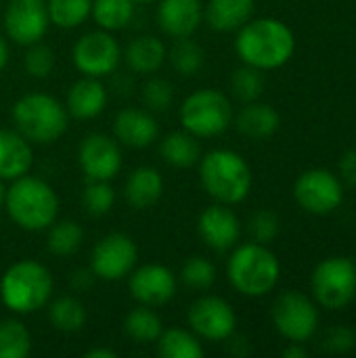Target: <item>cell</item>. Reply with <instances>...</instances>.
I'll return each instance as SVG.
<instances>
[{"label": "cell", "mask_w": 356, "mask_h": 358, "mask_svg": "<svg viewBox=\"0 0 356 358\" xmlns=\"http://www.w3.org/2000/svg\"><path fill=\"white\" fill-rule=\"evenodd\" d=\"M296 48V38L292 29L279 19H250L239 27L235 50L245 65L260 71L277 69L285 65Z\"/></svg>", "instance_id": "1"}, {"label": "cell", "mask_w": 356, "mask_h": 358, "mask_svg": "<svg viewBox=\"0 0 356 358\" xmlns=\"http://www.w3.org/2000/svg\"><path fill=\"white\" fill-rule=\"evenodd\" d=\"M4 193V208L8 218L23 231H46L59 216V197L55 189L36 176H21L10 180Z\"/></svg>", "instance_id": "2"}, {"label": "cell", "mask_w": 356, "mask_h": 358, "mask_svg": "<svg viewBox=\"0 0 356 358\" xmlns=\"http://www.w3.org/2000/svg\"><path fill=\"white\" fill-rule=\"evenodd\" d=\"M55 281L50 271L36 260H19L10 264L0 279L2 304L15 315H31L48 306Z\"/></svg>", "instance_id": "3"}, {"label": "cell", "mask_w": 356, "mask_h": 358, "mask_svg": "<svg viewBox=\"0 0 356 358\" xmlns=\"http://www.w3.org/2000/svg\"><path fill=\"white\" fill-rule=\"evenodd\" d=\"M199 180L218 203H241L252 189L248 162L231 149H214L199 159Z\"/></svg>", "instance_id": "4"}, {"label": "cell", "mask_w": 356, "mask_h": 358, "mask_svg": "<svg viewBox=\"0 0 356 358\" xmlns=\"http://www.w3.org/2000/svg\"><path fill=\"white\" fill-rule=\"evenodd\" d=\"M10 117L15 130L36 145H50L59 141L69 124V113L65 105L42 92L21 96L13 105Z\"/></svg>", "instance_id": "5"}, {"label": "cell", "mask_w": 356, "mask_h": 358, "mask_svg": "<svg viewBox=\"0 0 356 358\" xmlns=\"http://www.w3.org/2000/svg\"><path fill=\"white\" fill-rule=\"evenodd\" d=\"M279 273L281 266L277 256L264 243L256 241L239 245L227 262L231 285L248 298H262L273 292Z\"/></svg>", "instance_id": "6"}, {"label": "cell", "mask_w": 356, "mask_h": 358, "mask_svg": "<svg viewBox=\"0 0 356 358\" xmlns=\"http://www.w3.org/2000/svg\"><path fill=\"white\" fill-rule=\"evenodd\" d=\"M178 120L187 132L197 138H212L222 134L233 122V105L227 94L214 88L195 90L189 94L178 111Z\"/></svg>", "instance_id": "7"}, {"label": "cell", "mask_w": 356, "mask_h": 358, "mask_svg": "<svg viewBox=\"0 0 356 358\" xmlns=\"http://www.w3.org/2000/svg\"><path fill=\"white\" fill-rule=\"evenodd\" d=\"M313 294L329 310L344 308L356 294V266L348 258H327L313 273Z\"/></svg>", "instance_id": "8"}, {"label": "cell", "mask_w": 356, "mask_h": 358, "mask_svg": "<svg viewBox=\"0 0 356 358\" xmlns=\"http://www.w3.org/2000/svg\"><path fill=\"white\" fill-rule=\"evenodd\" d=\"M138 262L136 241L126 233H109L90 254V271L103 281H120L128 277Z\"/></svg>", "instance_id": "9"}, {"label": "cell", "mask_w": 356, "mask_h": 358, "mask_svg": "<svg viewBox=\"0 0 356 358\" xmlns=\"http://www.w3.org/2000/svg\"><path fill=\"white\" fill-rule=\"evenodd\" d=\"M120 61L122 48L111 31H88L73 44V65L82 76L105 78L118 69Z\"/></svg>", "instance_id": "10"}, {"label": "cell", "mask_w": 356, "mask_h": 358, "mask_svg": "<svg viewBox=\"0 0 356 358\" xmlns=\"http://www.w3.org/2000/svg\"><path fill=\"white\" fill-rule=\"evenodd\" d=\"M273 323L285 340L302 344L317 331L319 315L304 294L285 292L273 304Z\"/></svg>", "instance_id": "11"}, {"label": "cell", "mask_w": 356, "mask_h": 358, "mask_svg": "<svg viewBox=\"0 0 356 358\" xmlns=\"http://www.w3.org/2000/svg\"><path fill=\"white\" fill-rule=\"evenodd\" d=\"M191 331L208 342H227L237 329V315L233 306L218 296H204L195 300L187 313Z\"/></svg>", "instance_id": "12"}, {"label": "cell", "mask_w": 356, "mask_h": 358, "mask_svg": "<svg viewBox=\"0 0 356 358\" xmlns=\"http://www.w3.org/2000/svg\"><path fill=\"white\" fill-rule=\"evenodd\" d=\"M50 19L46 0H10L4 8V31L19 46L40 42L48 31Z\"/></svg>", "instance_id": "13"}, {"label": "cell", "mask_w": 356, "mask_h": 358, "mask_svg": "<svg viewBox=\"0 0 356 358\" xmlns=\"http://www.w3.org/2000/svg\"><path fill=\"white\" fill-rule=\"evenodd\" d=\"M78 164L88 180H111L122 170L120 143L103 132H92L80 143Z\"/></svg>", "instance_id": "14"}, {"label": "cell", "mask_w": 356, "mask_h": 358, "mask_svg": "<svg viewBox=\"0 0 356 358\" xmlns=\"http://www.w3.org/2000/svg\"><path fill=\"white\" fill-rule=\"evenodd\" d=\"M296 201L311 214L334 212L344 197L342 182L327 170H308L294 185Z\"/></svg>", "instance_id": "15"}, {"label": "cell", "mask_w": 356, "mask_h": 358, "mask_svg": "<svg viewBox=\"0 0 356 358\" xmlns=\"http://www.w3.org/2000/svg\"><path fill=\"white\" fill-rule=\"evenodd\" d=\"M176 289L178 279L164 264H145L128 275V292L143 306H164L174 300Z\"/></svg>", "instance_id": "16"}, {"label": "cell", "mask_w": 356, "mask_h": 358, "mask_svg": "<svg viewBox=\"0 0 356 358\" xmlns=\"http://www.w3.org/2000/svg\"><path fill=\"white\" fill-rule=\"evenodd\" d=\"M197 233L210 250L227 252L237 245L241 235V222L229 206L216 203L199 214Z\"/></svg>", "instance_id": "17"}, {"label": "cell", "mask_w": 356, "mask_h": 358, "mask_svg": "<svg viewBox=\"0 0 356 358\" xmlns=\"http://www.w3.org/2000/svg\"><path fill=\"white\" fill-rule=\"evenodd\" d=\"M159 126L149 111L143 109H122L113 117V138L130 149H145L157 141Z\"/></svg>", "instance_id": "18"}, {"label": "cell", "mask_w": 356, "mask_h": 358, "mask_svg": "<svg viewBox=\"0 0 356 358\" xmlns=\"http://www.w3.org/2000/svg\"><path fill=\"white\" fill-rule=\"evenodd\" d=\"M204 19L201 0H159L157 23L166 36L189 38L197 31Z\"/></svg>", "instance_id": "19"}, {"label": "cell", "mask_w": 356, "mask_h": 358, "mask_svg": "<svg viewBox=\"0 0 356 358\" xmlns=\"http://www.w3.org/2000/svg\"><path fill=\"white\" fill-rule=\"evenodd\" d=\"M34 166L31 143L17 130L0 128V180H15L29 174Z\"/></svg>", "instance_id": "20"}, {"label": "cell", "mask_w": 356, "mask_h": 358, "mask_svg": "<svg viewBox=\"0 0 356 358\" xmlns=\"http://www.w3.org/2000/svg\"><path fill=\"white\" fill-rule=\"evenodd\" d=\"M107 107V88L101 78L84 76L67 92L65 109L76 120H94Z\"/></svg>", "instance_id": "21"}, {"label": "cell", "mask_w": 356, "mask_h": 358, "mask_svg": "<svg viewBox=\"0 0 356 358\" xmlns=\"http://www.w3.org/2000/svg\"><path fill=\"white\" fill-rule=\"evenodd\" d=\"M164 195V178L153 166H141L132 170L124 185V199L134 210L153 208Z\"/></svg>", "instance_id": "22"}, {"label": "cell", "mask_w": 356, "mask_h": 358, "mask_svg": "<svg viewBox=\"0 0 356 358\" xmlns=\"http://www.w3.org/2000/svg\"><path fill=\"white\" fill-rule=\"evenodd\" d=\"M122 57L134 73L151 76L168 59V48L159 38L145 34V36H136L134 40H130Z\"/></svg>", "instance_id": "23"}, {"label": "cell", "mask_w": 356, "mask_h": 358, "mask_svg": "<svg viewBox=\"0 0 356 358\" xmlns=\"http://www.w3.org/2000/svg\"><path fill=\"white\" fill-rule=\"evenodd\" d=\"M254 8V0H210L204 17L216 31H235L252 19Z\"/></svg>", "instance_id": "24"}, {"label": "cell", "mask_w": 356, "mask_h": 358, "mask_svg": "<svg viewBox=\"0 0 356 358\" xmlns=\"http://www.w3.org/2000/svg\"><path fill=\"white\" fill-rule=\"evenodd\" d=\"M281 117L275 111V107L266 105V103H245V107L239 111L237 115V130L248 136V138H269L279 130Z\"/></svg>", "instance_id": "25"}, {"label": "cell", "mask_w": 356, "mask_h": 358, "mask_svg": "<svg viewBox=\"0 0 356 358\" xmlns=\"http://www.w3.org/2000/svg\"><path fill=\"white\" fill-rule=\"evenodd\" d=\"M159 155L174 168H191L201 159V147L191 132H170L159 143Z\"/></svg>", "instance_id": "26"}, {"label": "cell", "mask_w": 356, "mask_h": 358, "mask_svg": "<svg viewBox=\"0 0 356 358\" xmlns=\"http://www.w3.org/2000/svg\"><path fill=\"white\" fill-rule=\"evenodd\" d=\"M86 308L73 296H61L48 302V321L61 334H78L86 325Z\"/></svg>", "instance_id": "27"}, {"label": "cell", "mask_w": 356, "mask_h": 358, "mask_svg": "<svg viewBox=\"0 0 356 358\" xmlns=\"http://www.w3.org/2000/svg\"><path fill=\"white\" fill-rule=\"evenodd\" d=\"M164 325L159 315L151 308V306H138L132 308L126 319H124V334L138 344H151L157 342V338L162 336Z\"/></svg>", "instance_id": "28"}, {"label": "cell", "mask_w": 356, "mask_h": 358, "mask_svg": "<svg viewBox=\"0 0 356 358\" xmlns=\"http://www.w3.org/2000/svg\"><path fill=\"white\" fill-rule=\"evenodd\" d=\"M157 355L162 358H201L204 346L193 331L172 327L157 338Z\"/></svg>", "instance_id": "29"}, {"label": "cell", "mask_w": 356, "mask_h": 358, "mask_svg": "<svg viewBox=\"0 0 356 358\" xmlns=\"http://www.w3.org/2000/svg\"><path fill=\"white\" fill-rule=\"evenodd\" d=\"M46 231V248L55 256H73L84 243V229L76 220H55Z\"/></svg>", "instance_id": "30"}, {"label": "cell", "mask_w": 356, "mask_h": 358, "mask_svg": "<svg viewBox=\"0 0 356 358\" xmlns=\"http://www.w3.org/2000/svg\"><path fill=\"white\" fill-rule=\"evenodd\" d=\"M90 17L105 31L124 29L134 17V0H92Z\"/></svg>", "instance_id": "31"}, {"label": "cell", "mask_w": 356, "mask_h": 358, "mask_svg": "<svg viewBox=\"0 0 356 358\" xmlns=\"http://www.w3.org/2000/svg\"><path fill=\"white\" fill-rule=\"evenodd\" d=\"M46 10L55 27L76 29L90 17L92 0H46Z\"/></svg>", "instance_id": "32"}, {"label": "cell", "mask_w": 356, "mask_h": 358, "mask_svg": "<svg viewBox=\"0 0 356 358\" xmlns=\"http://www.w3.org/2000/svg\"><path fill=\"white\" fill-rule=\"evenodd\" d=\"M31 352V334L19 319L0 321V358H27Z\"/></svg>", "instance_id": "33"}, {"label": "cell", "mask_w": 356, "mask_h": 358, "mask_svg": "<svg viewBox=\"0 0 356 358\" xmlns=\"http://www.w3.org/2000/svg\"><path fill=\"white\" fill-rule=\"evenodd\" d=\"M172 67L176 73L180 76H195L201 67H204V48L189 38H176L174 46L170 48V55H168Z\"/></svg>", "instance_id": "34"}, {"label": "cell", "mask_w": 356, "mask_h": 358, "mask_svg": "<svg viewBox=\"0 0 356 358\" xmlns=\"http://www.w3.org/2000/svg\"><path fill=\"white\" fill-rule=\"evenodd\" d=\"M82 206L90 216H105L115 206V191L109 180H88L82 191Z\"/></svg>", "instance_id": "35"}, {"label": "cell", "mask_w": 356, "mask_h": 358, "mask_svg": "<svg viewBox=\"0 0 356 358\" xmlns=\"http://www.w3.org/2000/svg\"><path fill=\"white\" fill-rule=\"evenodd\" d=\"M231 90L241 103H252L258 101L260 94L264 92V78L260 69L252 65H243L233 71L231 76Z\"/></svg>", "instance_id": "36"}, {"label": "cell", "mask_w": 356, "mask_h": 358, "mask_svg": "<svg viewBox=\"0 0 356 358\" xmlns=\"http://www.w3.org/2000/svg\"><path fill=\"white\" fill-rule=\"evenodd\" d=\"M180 281L187 287L197 289V292L210 289L214 285V281H216V266L208 258L193 256V258H189L183 264V268H180Z\"/></svg>", "instance_id": "37"}, {"label": "cell", "mask_w": 356, "mask_h": 358, "mask_svg": "<svg viewBox=\"0 0 356 358\" xmlns=\"http://www.w3.org/2000/svg\"><path fill=\"white\" fill-rule=\"evenodd\" d=\"M23 65L31 78H38V80L48 78L50 71L55 69V52H52V48H48L42 42L29 44L25 59H23Z\"/></svg>", "instance_id": "38"}, {"label": "cell", "mask_w": 356, "mask_h": 358, "mask_svg": "<svg viewBox=\"0 0 356 358\" xmlns=\"http://www.w3.org/2000/svg\"><path fill=\"white\" fill-rule=\"evenodd\" d=\"M174 99V88L168 80L164 78H151L143 86V103L149 111H166L172 105Z\"/></svg>", "instance_id": "39"}, {"label": "cell", "mask_w": 356, "mask_h": 358, "mask_svg": "<svg viewBox=\"0 0 356 358\" xmlns=\"http://www.w3.org/2000/svg\"><path fill=\"white\" fill-rule=\"evenodd\" d=\"M279 216L271 210H258L248 222V233L256 243H271L279 235Z\"/></svg>", "instance_id": "40"}, {"label": "cell", "mask_w": 356, "mask_h": 358, "mask_svg": "<svg viewBox=\"0 0 356 358\" xmlns=\"http://www.w3.org/2000/svg\"><path fill=\"white\" fill-rule=\"evenodd\" d=\"M356 346V336L348 327H334L325 334L323 338V350L334 352V355H344L350 352Z\"/></svg>", "instance_id": "41"}, {"label": "cell", "mask_w": 356, "mask_h": 358, "mask_svg": "<svg viewBox=\"0 0 356 358\" xmlns=\"http://www.w3.org/2000/svg\"><path fill=\"white\" fill-rule=\"evenodd\" d=\"M340 174L348 187H356V149H350L340 159Z\"/></svg>", "instance_id": "42"}, {"label": "cell", "mask_w": 356, "mask_h": 358, "mask_svg": "<svg viewBox=\"0 0 356 358\" xmlns=\"http://www.w3.org/2000/svg\"><path fill=\"white\" fill-rule=\"evenodd\" d=\"M92 279H94L92 271H84V268H80V271H76V273H73L71 285H73V289H76V292H86V287H90V285H92Z\"/></svg>", "instance_id": "43"}, {"label": "cell", "mask_w": 356, "mask_h": 358, "mask_svg": "<svg viewBox=\"0 0 356 358\" xmlns=\"http://www.w3.org/2000/svg\"><path fill=\"white\" fill-rule=\"evenodd\" d=\"M283 357L285 358H306L308 357V350H306V348H302L298 342H292V346L283 350Z\"/></svg>", "instance_id": "44"}, {"label": "cell", "mask_w": 356, "mask_h": 358, "mask_svg": "<svg viewBox=\"0 0 356 358\" xmlns=\"http://www.w3.org/2000/svg\"><path fill=\"white\" fill-rule=\"evenodd\" d=\"M84 358H118V352L109 348H92L84 355Z\"/></svg>", "instance_id": "45"}, {"label": "cell", "mask_w": 356, "mask_h": 358, "mask_svg": "<svg viewBox=\"0 0 356 358\" xmlns=\"http://www.w3.org/2000/svg\"><path fill=\"white\" fill-rule=\"evenodd\" d=\"M6 63H8V44L2 38V34H0V71L6 67Z\"/></svg>", "instance_id": "46"}, {"label": "cell", "mask_w": 356, "mask_h": 358, "mask_svg": "<svg viewBox=\"0 0 356 358\" xmlns=\"http://www.w3.org/2000/svg\"><path fill=\"white\" fill-rule=\"evenodd\" d=\"M4 193H6V189L2 187V180H0V210H2V206H4Z\"/></svg>", "instance_id": "47"}, {"label": "cell", "mask_w": 356, "mask_h": 358, "mask_svg": "<svg viewBox=\"0 0 356 358\" xmlns=\"http://www.w3.org/2000/svg\"><path fill=\"white\" fill-rule=\"evenodd\" d=\"M134 2H153V0H134Z\"/></svg>", "instance_id": "48"}, {"label": "cell", "mask_w": 356, "mask_h": 358, "mask_svg": "<svg viewBox=\"0 0 356 358\" xmlns=\"http://www.w3.org/2000/svg\"><path fill=\"white\" fill-rule=\"evenodd\" d=\"M0 6H2V0H0Z\"/></svg>", "instance_id": "49"}]
</instances>
